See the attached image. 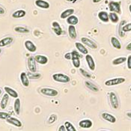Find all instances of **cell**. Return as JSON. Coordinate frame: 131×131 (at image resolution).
<instances>
[{
	"instance_id": "60d3db41",
	"label": "cell",
	"mask_w": 131,
	"mask_h": 131,
	"mask_svg": "<svg viewBox=\"0 0 131 131\" xmlns=\"http://www.w3.org/2000/svg\"><path fill=\"white\" fill-rule=\"evenodd\" d=\"M127 68L128 69H131V55H130L127 59Z\"/></svg>"
},
{
	"instance_id": "484cf974",
	"label": "cell",
	"mask_w": 131,
	"mask_h": 131,
	"mask_svg": "<svg viewBox=\"0 0 131 131\" xmlns=\"http://www.w3.org/2000/svg\"><path fill=\"white\" fill-rule=\"evenodd\" d=\"M26 12L24 10H17L12 14V17L14 18H22L26 16Z\"/></svg>"
},
{
	"instance_id": "d590c367",
	"label": "cell",
	"mask_w": 131,
	"mask_h": 131,
	"mask_svg": "<svg viewBox=\"0 0 131 131\" xmlns=\"http://www.w3.org/2000/svg\"><path fill=\"white\" fill-rule=\"evenodd\" d=\"M122 29L124 31V32H128V31H131V23H125L124 26H123L122 27Z\"/></svg>"
},
{
	"instance_id": "ffe728a7",
	"label": "cell",
	"mask_w": 131,
	"mask_h": 131,
	"mask_svg": "<svg viewBox=\"0 0 131 131\" xmlns=\"http://www.w3.org/2000/svg\"><path fill=\"white\" fill-rule=\"evenodd\" d=\"M68 34L70 38L72 39H76L77 37V30L76 28L73 25H70L68 27Z\"/></svg>"
},
{
	"instance_id": "ab89813d",
	"label": "cell",
	"mask_w": 131,
	"mask_h": 131,
	"mask_svg": "<svg viewBox=\"0 0 131 131\" xmlns=\"http://www.w3.org/2000/svg\"><path fill=\"white\" fill-rule=\"evenodd\" d=\"M71 56L72 58H80L81 56L77 52V51H73L71 52Z\"/></svg>"
},
{
	"instance_id": "83f0119b",
	"label": "cell",
	"mask_w": 131,
	"mask_h": 131,
	"mask_svg": "<svg viewBox=\"0 0 131 131\" xmlns=\"http://www.w3.org/2000/svg\"><path fill=\"white\" fill-rule=\"evenodd\" d=\"M85 86H86L89 89H90L91 91H95V92L99 91V88H98L97 85H95L94 84H93L92 82H89V81H85Z\"/></svg>"
},
{
	"instance_id": "ac0fdd59",
	"label": "cell",
	"mask_w": 131,
	"mask_h": 131,
	"mask_svg": "<svg viewBox=\"0 0 131 131\" xmlns=\"http://www.w3.org/2000/svg\"><path fill=\"white\" fill-rule=\"evenodd\" d=\"M4 90H5V92H6L9 96H10V97H14V98H15V99L18 97V93L15 91V90H14L13 89L10 88V87L5 86V87L4 88Z\"/></svg>"
},
{
	"instance_id": "f546056e",
	"label": "cell",
	"mask_w": 131,
	"mask_h": 131,
	"mask_svg": "<svg viewBox=\"0 0 131 131\" xmlns=\"http://www.w3.org/2000/svg\"><path fill=\"white\" fill-rule=\"evenodd\" d=\"M27 76H28L29 79H30V80H37V79H39L41 77L40 73H38L36 72H35V73L31 72V71L27 73Z\"/></svg>"
},
{
	"instance_id": "b9f144b4",
	"label": "cell",
	"mask_w": 131,
	"mask_h": 131,
	"mask_svg": "<svg viewBox=\"0 0 131 131\" xmlns=\"http://www.w3.org/2000/svg\"><path fill=\"white\" fill-rule=\"evenodd\" d=\"M64 58L68 60H70L72 59V56H71V52H68L64 55Z\"/></svg>"
},
{
	"instance_id": "9a60e30c",
	"label": "cell",
	"mask_w": 131,
	"mask_h": 131,
	"mask_svg": "<svg viewBox=\"0 0 131 131\" xmlns=\"http://www.w3.org/2000/svg\"><path fill=\"white\" fill-rule=\"evenodd\" d=\"M8 101H9V95L6 93L3 95V97L1 100V102H0V106L2 110L6 109Z\"/></svg>"
},
{
	"instance_id": "681fc988",
	"label": "cell",
	"mask_w": 131,
	"mask_h": 131,
	"mask_svg": "<svg viewBox=\"0 0 131 131\" xmlns=\"http://www.w3.org/2000/svg\"><path fill=\"white\" fill-rule=\"evenodd\" d=\"M2 89H0V94H2Z\"/></svg>"
},
{
	"instance_id": "836d02e7",
	"label": "cell",
	"mask_w": 131,
	"mask_h": 131,
	"mask_svg": "<svg viewBox=\"0 0 131 131\" xmlns=\"http://www.w3.org/2000/svg\"><path fill=\"white\" fill-rule=\"evenodd\" d=\"M72 63L73 64V66L76 68H79L80 67V58H72Z\"/></svg>"
},
{
	"instance_id": "7a4b0ae2",
	"label": "cell",
	"mask_w": 131,
	"mask_h": 131,
	"mask_svg": "<svg viewBox=\"0 0 131 131\" xmlns=\"http://www.w3.org/2000/svg\"><path fill=\"white\" fill-rule=\"evenodd\" d=\"M110 101L112 107L113 109L118 110L119 108L118 98V97H117L115 93H114V92H110Z\"/></svg>"
},
{
	"instance_id": "2e32d148",
	"label": "cell",
	"mask_w": 131,
	"mask_h": 131,
	"mask_svg": "<svg viewBox=\"0 0 131 131\" xmlns=\"http://www.w3.org/2000/svg\"><path fill=\"white\" fill-rule=\"evenodd\" d=\"M35 60L36 62L39 63L40 64H46L48 62V58L45 56L42 55H37L35 57Z\"/></svg>"
},
{
	"instance_id": "52a82bcc",
	"label": "cell",
	"mask_w": 131,
	"mask_h": 131,
	"mask_svg": "<svg viewBox=\"0 0 131 131\" xmlns=\"http://www.w3.org/2000/svg\"><path fill=\"white\" fill-rule=\"evenodd\" d=\"M28 68L31 72H36L37 71V66H36V61L35 60V58L29 57L28 59Z\"/></svg>"
},
{
	"instance_id": "7402d4cb",
	"label": "cell",
	"mask_w": 131,
	"mask_h": 131,
	"mask_svg": "<svg viewBox=\"0 0 131 131\" xmlns=\"http://www.w3.org/2000/svg\"><path fill=\"white\" fill-rule=\"evenodd\" d=\"M14 112L17 115H20V110H21V103H20V100L18 97L16 98V100L14 101Z\"/></svg>"
},
{
	"instance_id": "30bf717a",
	"label": "cell",
	"mask_w": 131,
	"mask_h": 131,
	"mask_svg": "<svg viewBox=\"0 0 131 131\" xmlns=\"http://www.w3.org/2000/svg\"><path fill=\"white\" fill-rule=\"evenodd\" d=\"M85 60L86 62L89 65V68H90L91 71H94L95 70V63H94V61L93 59L92 56L91 55H89V54H86L85 56Z\"/></svg>"
},
{
	"instance_id": "8fae6325",
	"label": "cell",
	"mask_w": 131,
	"mask_h": 131,
	"mask_svg": "<svg viewBox=\"0 0 131 131\" xmlns=\"http://www.w3.org/2000/svg\"><path fill=\"white\" fill-rule=\"evenodd\" d=\"M102 118L105 121H109V122H110L112 124H114V123L116 122V118L114 115H112L110 114V113H107V112L102 113Z\"/></svg>"
},
{
	"instance_id": "f6af8a7d",
	"label": "cell",
	"mask_w": 131,
	"mask_h": 131,
	"mask_svg": "<svg viewBox=\"0 0 131 131\" xmlns=\"http://www.w3.org/2000/svg\"><path fill=\"white\" fill-rule=\"evenodd\" d=\"M126 49L127 50H129V51H131V42L127 46V47H126Z\"/></svg>"
},
{
	"instance_id": "9c48e42d",
	"label": "cell",
	"mask_w": 131,
	"mask_h": 131,
	"mask_svg": "<svg viewBox=\"0 0 131 131\" xmlns=\"http://www.w3.org/2000/svg\"><path fill=\"white\" fill-rule=\"evenodd\" d=\"M6 121H7L8 123L10 124H12V125L17 127H22V122H21L19 119L16 118L10 117H10H8V118L6 119Z\"/></svg>"
},
{
	"instance_id": "d6986e66",
	"label": "cell",
	"mask_w": 131,
	"mask_h": 131,
	"mask_svg": "<svg viewBox=\"0 0 131 131\" xmlns=\"http://www.w3.org/2000/svg\"><path fill=\"white\" fill-rule=\"evenodd\" d=\"M52 30L54 31V32L57 35H61L63 33V31L61 28L59 23H57V22H53L52 23Z\"/></svg>"
},
{
	"instance_id": "5b68a950",
	"label": "cell",
	"mask_w": 131,
	"mask_h": 131,
	"mask_svg": "<svg viewBox=\"0 0 131 131\" xmlns=\"http://www.w3.org/2000/svg\"><path fill=\"white\" fill-rule=\"evenodd\" d=\"M40 91L42 94L45 96H48V97H56L59 94L58 91L53 89H50V88H43L40 89Z\"/></svg>"
},
{
	"instance_id": "8992f818",
	"label": "cell",
	"mask_w": 131,
	"mask_h": 131,
	"mask_svg": "<svg viewBox=\"0 0 131 131\" xmlns=\"http://www.w3.org/2000/svg\"><path fill=\"white\" fill-rule=\"evenodd\" d=\"M81 40H82V43L84 44V45H86L88 46L89 47H90L91 49H97V45L95 42H94L93 40L88 38H85V37H83L81 38Z\"/></svg>"
},
{
	"instance_id": "4fadbf2b",
	"label": "cell",
	"mask_w": 131,
	"mask_h": 131,
	"mask_svg": "<svg viewBox=\"0 0 131 131\" xmlns=\"http://www.w3.org/2000/svg\"><path fill=\"white\" fill-rule=\"evenodd\" d=\"M25 47L31 52H35L37 50V47L35 45V43L29 40H27L25 41Z\"/></svg>"
},
{
	"instance_id": "6da1fadb",
	"label": "cell",
	"mask_w": 131,
	"mask_h": 131,
	"mask_svg": "<svg viewBox=\"0 0 131 131\" xmlns=\"http://www.w3.org/2000/svg\"><path fill=\"white\" fill-rule=\"evenodd\" d=\"M52 79L56 82H62V83H68L71 81V79L68 76L63 74V73H55V74H53Z\"/></svg>"
},
{
	"instance_id": "4dcf8cb0",
	"label": "cell",
	"mask_w": 131,
	"mask_h": 131,
	"mask_svg": "<svg viewBox=\"0 0 131 131\" xmlns=\"http://www.w3.org/2000/svg\"><path fill=\"white\" fill-rule=\"evenodd\" d=\"M14 31L16 32H18V33H22V34H26V33H29V30L26 28V27H23V26H17L14 28Z\"/></svg>"
},
{
	"instance_id": "bcb514c9",
	"label": "cell",
	"mask_w": 131,
	"mask_h": 131,
	"mask_svg": "<svg viewBox=\"0 0 131 131\" xmlns=\"http://www.w3.org/2000/svg\"><path fill=\"white\" fill-rule=\"evenodd\" d=\"M101 1H102V0H92L93 3H98V2H100Z\"/></svg>"
},
{
	"instance_id": "e0dca14e",
	"label": "cell",
	"mask_w": 131,
	"mask_h": 131,
	"mask_svg": "<svg viewBox=\"0 0 131 131\" xmlns=\"http://www.w3.org/2000/svg\"><path fill=\"white\" fill-rule=\"evenodd\" d=\"M76 45V47L77 49L78 50V51H80L82 54H84V55H86L88 54L89 51H88V49L85 47V45L82 43H80V42H77L75 43Z\"/></svg>"
},
{
	"instance_id": "ba28073f",
	"label": "cell",
	"mask_w": 131,
	"mask_h": 131,
	"mask_svg": "<svg viewBox=\"0 0 131 131\" xmlns=\"http://www.w3.org/2000/svg\"><path fill=\"white\" fill-rule=\"evenodd\" d=\"M79 126L82 128L89 129L93 126V122L90 119H84L79 122Z\"/></svg>"
},
{
	"instance_id": "3957f363",
	"label": "cell",
	"mask_w": 131,
	"mask_h": 131,
	"mask_svg": "<svg viewBox=\"0 0 131 131\" xmlns=\"http://www.w3.org/2000/svg\"><path fill=\"white\" fill-rule=\"evenodd\" d=\"M109 9H110V10L111 12L121 14V2L112 1V2H110L109 3Z\"/></svg>"
},
{
	"instance_id": "74e56055",
	"label": "cell",
	"mask_w": 131,
	"mask_h": 131,
	"mask_svg": "<svg viewBox=\"0 0 131 131\" xmlns=\"http://www.w3.org/2000/svg\"><path fill=\"white\" fill-rule=\"evenodd\" d=\"M80 72L82 73V75L84 76L85 77H86V78H91V74H90L89 73H88L86 71H85L84 69L80 68Z\"/></svg>"
},
{
	"instance_id": "603a6c76",
	"label": "cell",
	"mask_w": 131,
	"mask_h": 131,
	"mask_svg": "<svg viewBox=\"0 0 131 131\" xmlns=\"http://www.w3.org/2000/svg\"><path fill=\"white\" fill-rule=\"evenodd\" d=\"M98 18L101 21L104 22V23H107L110 20V19H109V14L106 11H101V12H99L98 13Z\"/></svg>"
},
{
	"instance_id": "7bdbcfd3",
	"label": "cell",
	"mask_w": 131,
	"mask_h": 131,
	"mask_svg": "<svg viewBox=\"0 0 131 131\" xmlns=\"http://www.w3.org/2000/svg\"><path fill=\"white\" fill-rule=\"evenodd\" d=\"M59 131H65L66 130V128H65V126L64 125H61L59 127V128L58 129Z\"/></svg>"
},
{
	"instance_id": "7c38bea8",
	"label": "cell",
	"mask_w": 131,
	"mask_h": 131,
	"mask_svg": "<svg viewBox=\"0 0 131 131\" xmlns=\"http://www.w3.org/2000/svg\"><path fill=\"white\" fill-rule=\"evenodd\" d=\"M20 81H21L22 84L23 85V86L28 87L29 85V79L26 73H25V72L21 73V74H20Z\"/></svg>"
},
{
	"instance_id": "d4e9b609",
	"label": "cell",
	"mask_w": 131,
	"mask_h": 131,
	"mask_svg": "<svg viewBox=\"0 0 131 131\" xmlns=\"http://www.w3.org/2000/svg\"><path fill=\"white\" fill-rule=\"evenodd\" d=\"M111 43L114 48H115L117 50L121 49V43H120L119 40L118 38H116L115 37H112L111 38Z\"/></svg>"
},
{
	"instance_id": "1f68e13d",
	"label": "cell",
	"mask_w": 131,
	"mask_h": 131,
	"mask_svg": "<svg viewBox=\"0 0 131 131\" xmlns=\"http://www.w3.org/2000/svg\"><path fill=\"white\" fill-rule=\"evenodd\" d=\"M126 61H127L126 57H119V58H117V59H115L112 61V64L118 65V64H121L122 63L125 62Z\"/></svg>"
},
{
	"instance_id": "7dc6e473",
	"label": "cell",
	"mask_w": 131,
	"mask_h": 131,
	"mask_svg": "<svg viewBox=\"0 0 131 131\" xmlns=\"http://www.w3.org/2000/svg\"><path fill=\"white\" fill-rule=\"evenodd\" d=\"M127 117H129V118H131V112H127Z\"/></svg>"
},
{
	"instance_id": "d6a6232c",
	"label": "cell",
	"mask_w": 131,
	"mask_h": 131,
	"mask_svg": "<svg viewBox=\"0 0 131 131\" xmlns=\"http://www.w3.org/2000/svg\"><path fill=\"white\" fill-rule=\"evenodd\" d=\"M64 126H65V128H66L67 131H77L74 126L69 121H66L64 123Z\"/></svg>"
},
{
	"instance_id": "f5cc1de1",
	"label": "cell",
	"mask_w": 131,
	"mask_h": 131,
	"mask_svg": "<svg viewBox=\"0 0 131 131\" xmlns=\"http://www.w3.org/2000/svg\"><path fill=\"white\" fill-rule=\"evenodd\" d=\"M130 91H131V87H130Z\"/></svg>"
},
{
	"instance_id": "f1b7e54d",
	"label": "cell",
	"mask_w": 131,
	"mask_h": 131,
	"mask_svg": "<svg viewBox=\"0 0 131 131\" xmlns=\"http://www.w3.org/2000/svg\"><path fill=\"white\" fill-rule=\"evenodd\" d=\"M109 19H110V20H111L112 23H116L118 22L119 17H118V14H117L116 13H115V12H111V13L109 14Z\"/></svg>"
},
{
	"instance_id": "5bb4252c",
	"label": "cell",
	"mask_w": 131,
	"mask_h": 131,
	"mask_svg": "<svg viewBox=\"0 0 131 131\" xmlns=\"http://www.w3.org/2000/svg\"><path fill=\"white\" fill-rule=\"evenodd\" d=\"M35 5L38 8H43V9H48L50 8V4L49 2L44 1V0H36L35 1Z\"/></svg>"
},
{
	"instance_id": "8d00e7d4",
	"label": "cell",
	"mask_w": 131,
	"mask_h": 131,
	"mask_svg": "<svg viewBox=\"0 0 131 131\" xmlns=\"http://www.w3.org/2000/svg\"><path fill=\"white\" fill-rule=\"evenodd\" d=\"M8 117H10V115L5 112H0V119H5L6 120Z\"/></svg>"
},
{
	"instance_id": "ee69618b",
	"label": "cell",
	"mask_w": 131,
	"mask_h": 131,
	"mask_svg": "<svg viewBox=\"0 0 131 131\" xmlns=\"http://www.w3.org/2000/svg\"><path fill=\"white\" fill-rule=\"evenodd\" d=\"M5 14V9L0 6V14Z\"/></svg>"
},
{
	"instance_id": "4316f807",
	"label": "cell",
	"mask_w": 131,
	"mask_h": 131,
	"mask_svg": "<svg viewBox=\"0 0 131 131\" xmlns=\"http://www.w3.org/2000/svg\"><path fill=\"white\" fill-rule=\"evenodd\" d=\"M79 22V20H78V17L74 16V15H71L70 17H68L67 18V23L69 24V25H77Z\"/></svg>"
},
{
	"instance_id": "c3c4849f",
	"label": "cell",
	"mask_w": 131,
	"mask_h": 131,
	"mask_svg": "<svg viewBox=\"0 0 131 131\" xmlns=\"http://www.w3.org/2000/svg\"><path fill=\"white\" fill-rule=\"evenodd\" d=\"M129 10H130V12L131 14V5H130V6H129Z\"/></svg>"
},
{
	"instance_id": "cb8c5ba5",
	"label": "cell",
	"mask_w": 131,
	"mask_h": 131,
	"mask_svg": "<svg viewBox=\"0 0 131 131\" xmlns=\"http://www.w3.org/2000/svg\"><path fill=\"white\" fill-rule=\"evenodd\" d=\"M74 13V9L70 8V9H67V10H64L61 14V19H66L68 17H70L71 15L73 14Z\"/></svg>"
},
{
	"instance_id": "f907efd6",
	"label": "cell",
	"mask_w": 131,
	"mask_h": 131,
	"mask_svg": "<svg viewBox=\"0 0 131 131\" xmlns=\"http://www.w3.org/2000/svg\"><path fill=\"white\" fill-rule=\"evenodd\" d=\"M69 1H71V2H74V1H77V0H69Z\"/></svg>"
},
{
	"instance_id": "816d5d0a",
	"label": "cell",
	"mask_w": 131,
	"mask_h": 131,
	"mask_svg": "<svg viewBox=\"0 0 131 131\" xmlns=\"http://www.w3.org/2000/svg\"><path fill=\"white\" fill-rule=\"evenodd\" d=\"M1 52H2V50L0 49V54H1Z\"/></svg>"
},
{
	"instance_id": "277c9868",
	"label": "cell",
	"mask_w": 131,
	"mask_h": 131,
	"mask_svg": "<svg viewBox=\"0 0 131 131\" xmlns=\"http://www.w3.org/2000/svg\"><path fill=\"white\" fill-rule=\"evenodd\" d=\"M126 81L125 78L123 77H118V78H114L111 79L105 82V85L106 86H113V85H119L121 83H124Z\"/></svg>"
},
{
	"instance_id": "f35d334b",
	"label": "cell",
	"mask_w": 131,
	"mask_h": 131,
	"mask_svg": "<svg viewBox=\"0 0 131 131\" xmlns=\"http://www.w3.org/2000/svg\"><path fill=\"white\" fill-rule=\"evenodd\" d=\"M56 119H57V116L56 115H52L50 117V118H49V123L50 124L54 123L55 121H56Z\"/></svg>"
},
{
	"instance_id": "e575fe53",
	"label": "cell",
	"mask_w": 131,
	"mask_h": 131,
	"mask_svg": "<svg viewBox=\"0 0 131 131\" xmlns=\"http://www.w3.org/2000/svg\"><path fill=\"white\" fill-rule=\"evenodd\" d=\"M126 23V22H125V20H122L121 22V23H120V26H119V29H118V34H119V35H120V37H124V33L125 32H124V31L122 29V27H123V26Z\"/></svg>"
},
{
	"instance_id": "44dd1931",
	"label": "cell",
	"mask_w": 131,
	"mask_h": 131,
	"mask_svg": "<svg viewBox=\"0 0 131 131\" xmlns=\"http://www.w3.org/2000/svg\"><path fill=\"white\" fill-rule=\"evenodd\" d=\"M13 40L14 39L12 37H6V38L2 39L0 40V47H3L9 45L13 42Z\"/></svg>"
}]
</instances>
